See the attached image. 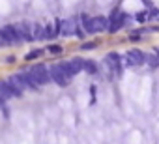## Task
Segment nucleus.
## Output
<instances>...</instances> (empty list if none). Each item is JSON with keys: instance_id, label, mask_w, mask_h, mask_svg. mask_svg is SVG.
Instances as JSON below:
<instances>
[{"instance_id": "nucleus-9", "label": "nucleus", "mask_w": 159, "mask_h": 144, "mask_svg": "<svg viewBox=\"0 0 159 144\" xmlns=\"http://www.w3.org/2000/svg\"><path fill=\"white\" fill-rule=\"evenodd\" d=\"M83 69L88 71L90 75H94L96 71H98V65H96V62H92V60H83Z\"/></svg>"}, {"instance_id": "nucleus-12", "label": "nucleus", "mask_w": 159, "mask_h": 144, "mask_svg": "<svg viewBox=\"0 0 159 144\" xmlns=\"http://www.w3.org/2000/svg\"><path fill=\"white\" fill-rule=\"evenodd\" d=\"M60 30H58V25H49L45 28V38H52V36H58Z\"/></svg>"}, {"instance_id": "nucleus-1", "label": "nucleus", "mask_w": 159, "mask_h": 144, "mask_svg": "<svg viewBox=\"0 0 159 144\" xmlns=\"http://www.w3.org/2000/svg\"><path fill=\"white\" fill-rule=\"evenodd\" d=\"M81 23H83L84 30L90 32V34L109 30V19H105V17H88V15H81Z\"/></svg>"}, {"instance_id": "nucleus-11", "label": "nucleus", "mask_w": 159, "mask_h": 144, "mask_svg": "<svg viewBox=\"0 0 159 144\" xmlns=\"http://www.w3.org/2000/svg\"><path fill=\"white\" fill-rule=\"evenodd\" d=\"M32 30H34V38H36V39H45V28H43V26L32 25Z\"/></svg>"}, {"instance_id": "nucleus-14", "label": "nucleus", "mask_w": 159, "mask_h": 144, "mask_svg": "<svg viewBox=\"0 0 159 144\" xmlns=\"http://www.w3.org/2000/svg\"><path fill=\"white\" fill-rule=\"evenodd\" d=\"M39 54H41V51H32V52H30V54L26 56V60H32V58H38Z\"/></svg>"}, {"instance_id": "nucleus-16", "label": "nucleus", "mask_w": 159, "mask_h": 144, "mask_svg": "<svg viewBox=\"0 0 159 144\" xmlns=\"http://www.w3.org/2000/svg\"><path fill=\"white\" fill-rule=\"evenodd\" d=\"M6 62H10V64H13V62H15V58H13V56H8V58H6Z\"/></svg>"}, {"instance_id": "nucleus-3", "label": "nucleus", "mask_w": 159, "mask_h": 144, "mask_svg": "<svg viewBox=\"0 0 159 144\" xmlns=\"http://www.w3.org/2000/svg\"><path fill=\"white\" fill-rule=\"evenodd\" d=\"M60 67L64 69V73H66L67 79H73L77 73H81V71H83V60L75 58V60H69V62H62Z\"/></svg>"}, {"instance_id": "nucleus-8", "label": "nucleus", "mask_w": 159, "mask_h": 144, "mask_svg": "<svg viewBox=\"0 0 159 144\" xmlns=\"http://www.w3.org/2000/svg\"><path fill=\"white\" fill-rule=\"evenodd\" d=\"M144 56H146V54H142L140 51H129L127 62H129V64H142V62H144Z\"/></svg>"}, {"instance_id": "nucleus-5", "label": "nucleus", "mask_w": 159, "mask_h": 144, "mask_svg": "<svg viewBox=\"0 0 159 144\" xmlns=\"http://www.w3.org/2000/svg\"><path fill=\"white\" fill-rule=\"evenodd\" d=\"M15 32H17L19 41H30V39H34L32 25H28V23H19V25H15Z\"/></svg>"}, {"instance_id": "nucleus-13", "label": "nucleus", "mask_w": 159, "mask_h": 144, "mask_svg": "<svg viewBox=\"0 0 159 144\" xmlns=\"http://www.w3.org/2000/svg\"><path fill=\"white\" fill-rule=\"evenodd\" d=\"M105 62H107L112 69H118V65H120V64H118V56H116V54H109Z\"/></svg>"}, {"instance_id": "nucleus-10", "label": "nucleus", "mask_w": 159, "mask_h": 144, "mask_svg": "<svg viewBox=\"0 0 159 144\" xmlns=\"http://www.w3.org/2000/svg\"><path fill=\"white\" fill-rule=\"evenodd\" d=\"M144 62L152 67H159V56L157 54H146L144 56Z\"/></svg>"}, {"instance_id": "nucleus-7", "label": "nucleus", "mask_w": 159, "mask_h": 144, "mask_svg": "<svg viewBox=\"0 0 159 144\" xmlns=\"http://www.w3.org/2000/svg\"><path fill=\"white\" fill-rule=\"evenodd\" d=\"M0 41L2 43H17L19 38H17L15 26H2L0 28Z\"/></svg>"}, {"instance_id": "nucleus-6", "label": "nucleus", "mask_w": 159, "mask_h": 144, "mask_svg": "<svg viewBox=\"0 0 159 144\" xmlns=\"http://www.w3.org/2000/svg\"><path fill=\"white\" fill-rule=\"evenodd\" d=\"M49 75H51V81H54V83H58L60 86H66L67 84V77H66V73H64V69L60 67V64L58 65H52L51 69H49Z\"/></svg>"}, {"instance_id": "nucleus-15", "label": "nucleus", "mask_w": 159, "mask_h": 144, "mask_svg": "<svg viewBox=\"0 0 159 144\" xmlns=\"http://www.w3.org/2000/svg\"><path fill=\"white\" fill-rule=\"evenodd\" d=\"M49 51H51V52H60L62 49H60V47H49Z\"/></svg>"}, {"instance_id": "nucleus-2", "label": "nucleus", "mask_w": 159, "mask_h": 144, "mask_svg": "<svg viewBox=\"0 0 159 144\" xmlns=\"http://www.w3.org/2000/svg\"><path fill=\"white\" fill-rule=\"evenodd\" d=\"M30 77H32V81L39 86V84H47V83H51V75H49V69L45 67V65H34L30 71Z\"/></svg>"}, {"instance_id": "nucleus-4", "label": "nucleus", "mask_w": 159, "mask_h": 144, "mask_svg": "<svg viewBox=\"0 0 159 144\" xmlns=\"http://www.w3.org/2000/svg\"><path fill=\"white\" fill-rule=\"evenodd\" d=\"M58 30H60V34H64V36H73V34H77L79 36V28L77 26V21L75 19H62L60 23H58Z\"/></svg>"}]
</instances>
